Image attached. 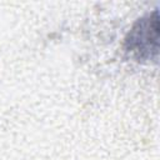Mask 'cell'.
Returning a JSON list of instances; mask_svg holds the SVG:
<instances>
[{
  "mask_svg": "<svg viewBox=\"0 0 160 160\" xmlns=\"http://www.w3.org/2000/svg\"><path fill=\"white\" fill-rule=\"evenodd\" d=\"M159 10L154 9L151 12L139 18L128 31L122 42L125 56L141 64H156L159 56Z\"/></svg>",
  "mask_w": 160,
  "mask_h": 160,
  "instance_id": "6da1fadb",
  "label": "cell"
}]
</instances>
